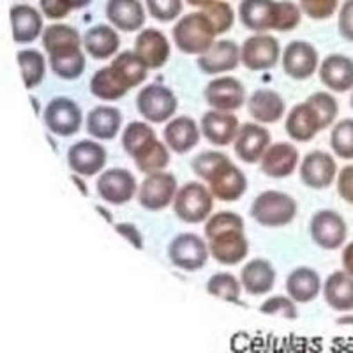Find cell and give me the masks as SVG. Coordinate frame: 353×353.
Returning a JSON list of instances; mask_svg holds the SVG:
<instances>
[{
	"label": "cell",
	"mask_w": 353,
	"mask_h": 353,
	"mask_svg": "<svg viewBox=\"0 0 353 353\" xmlns=\"http://www.w3.org/2000/svg\"><path fill=\"white\" fill-rule=\"evenodd\" d=\"M12 39L17 44L34 43L43 30V17L36 8L28 4H17L11 8Z\"/></svg>",
	"instance_id": "obj_28"
},
{
	"label": "cell",
	"mask_w": 353,
	"mask_h": 353,
	"mask_svg": "<svg viewBox=\"0 0 353 353\" xmlns=\"http://www.w3.org/2000/svg\"><path fill=\"white\" fill-rule=\"evenodd\" d=\"M337 194L346 201L353 205V165H346L337 173Z\"/></svg>",
	"instance_id": "obj_51"
},
{
	"label": "cell",
	"mask_w": 353,
	"mask_h": 353,
	"mask_svg": "<svg viewBox=\"0 0 353 353\" xmlns=\"http://www.w3.org/2000/svg\"><path fill=\"white\" fill-rule=\"evenodd\" d=\"M65 6H68L71 11H74V9H81V8H87V6H90V2L92 0H62Z\"/></svg>",
	"instance_id": "obj_55"
},
{
	"label": "cell",
	"mask_w": 353,
	"mask_h": 353,
	"mask_svg": "<svg viewBox=\"0 0 353 353\" xmlns=\"http://www.w3.org/2000/svg\"><path fill=\"white\" fill-rule=\"evenodd\" d=\"M281 46L270 34H254L244 41L241 48V62L249 71H269L279 62Z\"/></svg>",
	"instance_id": "obj_11"
},
{
	"label": "cell",
	"mask_w": 353,
	"mask_h": 353,
	"mask_svg": "<svg viewBox=\"0 0 353 353\" xmlns=\"http://www.w3.org/2000/svg\"><path fill=\"white\" fill-rule=\"evenodd\" d=\"M134 53L149 69H161L170 61L172 46L165 34L157 28H145L134 41Z\"/></svg>",
	"instance_id": "obj_21"
},
{
	"label": "cell",
	"mask_w": 353,
	"mask_h": 353,
	"mask_svg": "<svg viewBox=\"0 0 353 353\" xmlns=\"http://www.w3.org/2000/svg\"><path fill=\"white\" fill-rule=\"evenodd\" d=\"M44 125L57 137H74L83 125V112L74 99L57 96L50 101L43 113Z\"/></svg>",
	"instance_id": "obj_7"
},
{
	"label": "cell",
	"mask_w": 353,
	"mask_h": 353,
	"mask_svg": "<svg viewBox=\"0 0 353 353\" xmlns=\"http://www.w3.org/2000/svg\"><path fill=\"white\" fill-rule=\"evenodd\" d=\"M106 18L110 23L124 32H137L145 25V9L140 0H108Z\"/></svg>",
	"instance_id": "obj_29"
},
{
	"label": "cell",
	"mask_w": 353,
	"mask_h": 353,
	"mask_svg": "<svg viewBox=\"0 0 353 353\" xmlns=\"http://www.w3.org/2000/svg\"><path fill=\"white\" fill-rule=\"evenodd\" d=\"M274 6L276 0H242L239 6L241 23L258 34L274 30Z\"/></svg>",
	"instance_id": "obj_33"
},
{
	"label": "cell",
	"mask_w": 353,
	"mask_h": 353,
	"mask_svg": "<svg viewBox=\"0 0 353 353\" xmlns=\"http://www.w3.org/2000/svg\"><path fill=\"white\" fill-rule=\"evenodd\" d=\"M205 239L210 256L221 265H239L249 254V241L244 232V219L237 212L221 210L205 221Z\"/></svg>",
	"instance_id": "obj_1"
},
{
	"label": "cell",
	"mask_w": 353,
	"mask_h": 353,
	"mask_svg": "<svg viewBox=\"0 0 353 353\" xmlns=\"http://www.w3.org/2000/svg\"><path fill=\"white\" fill-rule=\"evenodd\" d=\"M341 263H343V270H346V272L353 276V242L346 244L345 249H343Z\"/></svg>",
	"instance_id": "obj_54"
},
{
	"label": "cell",
	"mask_w": 353,
	"mask_h": 353,
	"mask_svg": "<svg viewBox=\"0 0 353 353\" xmlns=\"http://www.w3.org/2000/svg\"><path fill=\"white\" fill-rule=\"evenodd\" d=\"M122 128V112L115 106L99 105L87 113L85 129L94 140L110 141L119 134Z\"/></svg>",
	"instance_id": "obj_27"
},
{
	"label": "cell",
	"mask_w": 353,
	"mask_h": 353,
	"mask_svg": "<svg viewBox=\"0 0 353 353\" xmlns=\"http://www.w3.org/2000/svg\"><path fill=\"white\" fill-rule=\"evenodd\" d=\"M137 176L125 168H110L101 172L96 191L103 201L110 205H124L138 194Z\"/></svg>",
	"instance_id": "obj_10"
},
{
	"label": "cell",
	"mask_w": 353,
	"mask_h": 353,
	"mask_svg": "<svg viewBox=\"0 0 353 353\" xmlns=\"http://www.w3.org/2000/svg\"><path fill=\"white\" fill-rule=\"evenodd\" d=\"M302 184L311 189H327L337 179V165L330 154L323 150H311L305 154L299 166Z\"/></svg>",
	"instance_id": "obj_17"
},
{
	"label": "cell",
	"mask_w": 353,
	"mask_h": 353,
	"mask_svg": "<svg viewBox=\"0 0 353 353\" xmlns=\"http://www.w3.org/2000/svg\"><path fill=\"white\" fill-rule=\"evenodd\" d=\"M216 30L203 11L189 12L173 27V41L176 48L188 55H203L216 43Z\"/></svg>",
	"instance_id": "obj_2"
},
{
	"label": "cell",
	"mask_w": 353,
	"mask_h": 353,
	"mask_svg": "<svg viewBox=\"0 0 353 353\" xmlns=\"http://www.w3.org/2000/svg\"><path fill=\"white\" fill-rule=\"evenodd\" d=\"M163 138H165V143L168 145L172 152L188 154L200 143L201 129L198 122L191 117H173L172 121L166 122Z\"/></svg>",
	"instance_id": "obj_22"
},
{
	"label": "cell",
	"mask_w": 353,
	"mask_h": 353,
	"mask_svg": "<svg viewBox=\"0 0 353 353\" xmlns=\"http://www.w3.org/2000/svg\"><path fill=\"white\" fill-rule=\"evenodd\" d=\"M309 235L318 248L336 251L345 244L348 237V226L341 214L332 209H323L314 212L309 221Z\"/></svg>",
	"instance_id": "obj_9"
},
{
	"label": "cell",
	"mask_w": 353,
	"mask_h": 353,
	"mask_svg": "<svg viewBox=\"0 0 353 353\" xmlns=\"http://www.w3.org/2000/svg\"><path fill=\"white\" fill-rule=\"evenodd\" d=\"M108 161V152L99 141L80 140L68 150V166L72 173L81 176H94L103 172Z\"/></svg>",
	"instance_id": "obj_15"
},
{
	"label": "cell",
	"mask_w": 353,
	"mask_h": 353,
	"mask_svg": "<svg viewBox=\"0 0 353 353\" xmlns=\"http://www.w3.org/2000/svg\"><path fill=\"white\" fill-rule=\"evenodd\" d=\"M168 258L176 269L184 272H198L210 258L209 244L196 233H179L170 241Z\"/></svg>",
	"instance_id": "obj_6"
},
{
	"label": "cell",
	"mask_w": 353,
	"mask_h": 353,
	"mask_svg": "<svg viewBox=\"0 0 353 353\" xmlns=\"http://www.w3.org/2000/svg\"><path fill=\"white\" fill-rule=\"evenodd\" d=\"M285 129L286 134L293 141L307 143L321 131V124L313 106L309 105L307 101H304V103H299L290 110L288 115H286Z\"/></svg>",
	"instance_id": "obj_25"
},
{
	"label": "cell",
	"mask_w": 353,
	"mask_h": 353,
	"mask_svg": "<svg viewBox=\"0 0 353 353\" xmlns=\"http://www.w3.org/2000/svg\"><path fill=\"white\" fill-rule=\"evenodd\" d=\"M337 325H353V313L352 311H348V313H345L343 316H339L336 320Z\"/></svg>",
	"instance_id": "obj_57"
},
{
	"label": "cell",
	"mask_w": 353,
	"mask_h": 353,
	"mask_svg": "<svg viewBox=\"0 0 353 353\" xmlns=\"http://www.w3.org/2000/svg\"><path fill=\"white\" fill-rule=\"evenodd\" d=\"M207 188L219 201H237L248 191V176L232 159H226L207 179Z\"/></svg>",
	"instance_id": "obj_12"
},
{
	"label": "cell",
	"mask_w": 353,
	"mask_h": 353,
	"mask_svg": "<svg viewBox=\"0 0 353 353\" xmlns=\"http://www.w3.org/2000/svg\"><path fill=\"white\" fill-rule=\"evenodd\" d=\"M30 99H32L34 106H36V113H39V105H37V99H36V97H30Z\"/></svg>",
	"instance_id": "obj_60"
},
{
	"label": "cell",
	"mask_w": 353,
	"mask_h": 353,
	"mask_svg": "<svg viewBox=\"0 0 353 353\" xmlns=\"http://www.w3.org/2000/svg\"><path fill=\"white\" fill-rule=\"evenodd\" d=\"M83 39L80 37L78 30L71 25L53 23L44 28L43 32V48L44 52L53 53L59 50L71 48V46H81Z\"/></svg>",
	"instance_id": "obj_38"
},
{
	"label": "cell",
	"mask_w": 353,
	"mask_h": 353,
	"mask_svg": "<svg viewBox=\"0 0 353 353\" xmlns=\"http://www.w3.org/2000/svg\"><path fill=\"white\" fill-rule=\"evenodd\" d=\"M299 205L295 198L283 191L269 189L258 194L251 203V217L265 228H283L297 217Z\"/></svg>",
	"instance_id": "obj_3"
},
{
	"label": "cell",
	"mask_w": 353,
	"mask_h": 353,
	"mask_svg": "<svg viewBox=\"0 0 353 353\" xmlns=\"http://www.w3.org/2000/svg\"><path fill=\"white\" fill-rule=\"evenodd\" d=\"M207 105L221 112H237L245 105V87L235 77H219L207 83L203 90Z\"/></svg>",
	"instance_id": "obj_13"
},
{
	"label": "cell",
	"mask_w": 353,
	"mask_h": 353,
	"mask_svg": "<svg viewBox=\"0 0 353 353\" xmlns=\"http://www.w3.org/2000/svg\"><path fill=\"white\" fill-rule=\"evenodd\" d=\"M323 299L334 311H353V276L346 270H336L323 283Z\"/></svg>",
	"instance_id": "obj_31"
},
{
	"label": "cell",
	"mask_w": 353,
	"mask_h": 353,
	"mask_svg": "<svg viewBox=\"0 0 353 353\" xmlns=\"http://www.w3.org/2000/svg\"><path fill=\"white\" fill-rule=\"evenodd\" d=\"M71 179H72V181H74V182H77L78 189H80V193H81V194H85V196H87V194H88V188H87V184H83V179H85V176L77 175V173H72Z\"/></svg>",
	"instance_id": "obj_56"
},
{
	"label": "cell",
	"mask_w": 353,
	"mask_h": 353,
	"mask_svg": "<svg viewBox=\"0 0 353 353\" xmlns=\"http://www.w3.org/2000/svg\"><path fill=\"white\" fill-rule=\"evenodd\" d=\"M339 0H301V9L313 20H327L336 12Z\"/></svg>",
	"instance_id": "obj_49"
},
{
	"label": "cell",
	"mask_w": 353,
	"mask_h": 353,
	"mask_svg": "<svg viewBox=\"0 0 353 353\" xmlns=\"http://www.w3.org/2000/svg\"><path fill=\"white\" fill-rule=\"evenodd\" d=\"M96 210H97V212L101 214V216H105V217H106V221H108V223H113V216H112V214L108 212V210L105 209V207H101V205H96Z\"/></svg>",
	"instance_id": "obj_59"
},
{
	"label": "cell",
	"mask_w": 353,
	"mask_h": 353,
	"mask_svg": "<svg viewBox=\"0 0 353 353\" xmlns=\"http://www.w3.org/2000/svg\"><path fill=\"white\" fill-rule=\"evenodd\" d=\"M157 140V134L150 122H141V121H132L122 131V149L128 156L132 159L140 156L147 147Z\"/></svg>",
	"instance_id": "obj_36"
},
{
	"label": "cell",
	"mask_w": 353,
	"mask_h": 353,
	"mask_svg": "<svg viewBox=\"0 0 353 353\" xmlns=\"http://www.w3.org/2000/svg\"><path fill=\"white\" fill-rule=\"evenodd\" d=\"M350 105H352V108H353V94H352V101H350Z\"/></svg>",
	"instance_id": "obj_61"
},
{
	"label": "cell",
	"mask_w": 353,
	"mask_h": 353,
	"mask_svg": "<svg viewBox=\"0 0 353 353\" xmlns=\"http://www.w3.org/2000/svg\"><path fill=\"white\" fill-rule=\"evenodd\" d=\"M207 292H209L212 297L219 299V301L239 304V302H241L242 283L241 279H237L233 274L217 272L209 277V281H207Z\"/></svg>",
	"instance_id": "obj_40"
},
{
	"label": "cell",
	"mask_w": 353,
	"mask_h": 353,
	"mask_svg": "<svg viewBox=\"0 0 353 353\" xmlns=\"http://www.w3.org/2000/svg\"><path fill=\"white\" fill-rule=\"evenodd\" d=\"M145 2H147V9L152 18L163 21V23L181 17L182 0H145Z\"/></svg>",
	"instance_id": "obj_48"
},
{
	"label": "cell",
	"mask_w": 353,
	"mask_h": 353,
	"mask_svg": "<svg viewBox=\"0 0 353 353\" xmlns=\"http://www.w3.org/2000/svg\"><path fill=\"white\" fill-rule=\"evenodd\" d=\"M297 147L293 143L279 141V143H270V147L265 150L260 159V168L263 175L270 179H286L293 175L299 166L301 159Z\"/></svg>",
	"instance_id": "obj_20"
},
{
	"label": "cell",
	"mask_w": 353,
	"mask_h": 353,
	"mask_svg": "<svg viewBox=\"0 0 353 353\" xmlns=\"http://www.w3.org/2000/svg\"><path fill=\"white\" fill-rule=\"evenodd\" d=\"M330 147L341 159H353V119H343L330 131Z\"/></svg>",
	"instance_id": "obj_42"
},
{
	"label": "cell",
	"mask_w": 353,
	"mask_h": 353,
	"mask_svg": "<svg viewBox=\"0 0 353 353\" xmlns=\"http://www.w3.org/2000/svg\"><path fill=\"white\" fill-rule=\"evenodd\" d=\"M110 65H112L117 78L124 83V87L128 90L141 85L147 80V77H149V68L134 53V50L132 52L131 50H125V52H121L119 55H115V59H113Z\"/></svg>",
	"instance_id": "obj_35"
},
{
	"label": "cell",
	"mask_w": 353,
	"mask_h": 353,
	"mask_svg": "<svg viewBox=\"0 0 353 353\" xmlns=\"http://www.w3.org/2000/svg\"><path fill=\"white\" fill-rule=\"evenodd\" d=\"M17 59L18 64H20L25 87L28 90L36 88L46 77V61H44L43 53L32 48L21 50V52H18Z\"/></svg>",
	"instance_id": "obj_39"
},
{
	"label": "cell",
	"mask_w": 353,
	"mask_h": 353,
	"mask_svg": "<svg viewBox=\"0 0 353 353\" xmlns=\"http://www.w3.org/2000/svg\"><path fill=\"white\" fill-rule=\"evenodd\" d=\"M176 191H179V182L173 173L165 170L149 173L138 188V203L145 210L159 212L173 203Z\"/></svg>",
	"instance_id": "obj_8"
},
{
	"label": "cell",
	"mask_w": 353,
	"mask_h": 353,
	"mask_svg": "<svg viewBox=\"0 0 353 353\" xmlns=\"http://www.w3.org/2000/svg\"><path fill=\"white\" fill-rule=\"evenodd\" d=\"M115 230L117 233H121L125 241L131 242L134 248L143 249V235H141V232L138 230L137 225H132V223H119V225H115Z\"/></svg>",
	"instance_id": "obj_53"
},
{
	"label": "cell",
	"mask_w": 353,
	"mask_h": 353,
	"mask_svg": "<svg viewBox=\"0 0 353 353\" xmlns=\"http://www.w3.org/2000/svg\"><path fill=\"white\" fill-rule=\"evenodd\" d=\"M241 64V46L232 39H221L212 44L209 52L196 59V65L203 74H223L235 71Z\"/></svg>",
	"instance_id": "obj_18"
},
{
	"label": "cell",
	"mask_w": 353,
	"mask_h": 353,
	"mask_svg": "<svg viewBox=\"0 0 353 353\" xmlns=\"http://www.w3.org/2000/svg\"><path fill=\"white\" fill-rule=\"evenodd\" d=\"M41 11L50 20H62L71 12V9L62 0H39Z\"/></svg>",
	"instance_id": "obj_52"
},
{
	"label": "cell",
	"mask_w": 353,
	"mask_h": 353,
	"mask_svg": "<svg viewBox=\"0 0 353 353\" xmlns=\"http://www.w3.org/2000/svg\"><path fill=\"white\" fill-rule=\"evenodd\" d=\"M337 28L343 39L353 43V0H345L339 9V18H337Z\"/></svg>",
	"instance_id": "obj_50"
},
{
	"label": "cell",
	"mask_w": 353,
	"mask_h": 353,
	"mask_svg": "<svg viewBox=\"0 0 353 353\" xmlns=\"http://www.w3.org/2000/svg\"><path fill=\"white\" fill-rule=\"evenodd\" d=\"M241 283L251 297L267 295L276 285V269L269 260L254 258L242 267Z\"/></svg>",
	"instance_id": "obj_26"
},
{
	"label": "cell",
	"mask_w": 353,
	"mask_h": 353,
	"mask_svg": "<svg viewBox=\"0 0 353 353\" xmlns=\"http://www.w3.org/2000/svg\"><path fill=\"white\" fill-rule=\"evenodd\" d=\"M173 212L182 223L198 225L209 219L214 210V196L210 189L200 182H188L179 188L173 200Z\"/></svg>",
	"instance_id": "obj_4"
},
{
	"label": "cell",
	"mask_w": 353,
	"mask_h": 353,
	"mask_svg": "<svg viewBox=\"0 0 353 353\" xmlns=\"http://www.w3.org/2000/svg\"><path fill=\"white\" fill-rule=\"evenodd\" d=\"M248 112L258 124H276L286 113L283 96L272 88H258L245 101Z\"/></svg>",
	"instance_id": "obj_23"
},
{
	"label": "cell",
	"mask_w": 353,
	"mask_h": 353,
	"mask_svg": "<svg viewBox=\"0 0 353 353\" xmlns=\"http://www.w3.org/2000/svg\"><path fill=\"white\" fill-rule=\"evenodd\" d=\"M305 101H307L309 105L314 108V112L318 113L321 129L330 128V125L336 122L337 113H339V105H337V99L332 96V94L314 92L313 96H309Z\"/></svg>",
	"instance_id": "obj_44"
},
{
	"label": "cell",
	"mask_w": 353,
	"mask_h": 353,
	"mask_svg": "<svg viewBox=\"0 0 353 353\" xmlns=\"http://www.w3.org/2000/svg\"><path fill=\"white\" fill-rule=\"evenodd\" d=\"M179 108L175 92L166 85H145L137 96V110L150 124H165L172 121Z\"/></svg>",
	"instance_id": "obj_5"
},
{
	"label": "cell",
	"mask_w": 353,
	"mask_h": 353,
	"mask_svg": "<svg viewBox=\"0 0 353 353\" xmlns=\"http://www.w3.org/2000/svg\"><path fill=\"white\" fill-rule=\"evenodd\" d=\"M320 55L307 41H292L283 50V71L293 80H307L318 71Z\"/></svg>",
	"instance_id": "obj_14"
},
{
	"label": "cell",
	"mask_w": 353,
	"mask_h": 353,
	"mask_svg": "<svg viewBox=\"0 0 353 353\" xmlns=\"http://www.w3.org/2000/svg\"><path fill=\"white\" fill-rule=\"evenodd\" d=\"M320 80L329 90L337 94L350 92L353 88V61L346 55L332 53L320 64Z\"/></svg>",
	"instance_id": "obj_24"
},
{
	"label": "cell",
	"mask_w": 353,
	"mask_h": 353,
	"mask_svg": "<svg viewBox=\"0 0 353 353\" xmlns=\"http://www.w3.org/2000/svg\"><path fill=\"white\" fill-rule=\"evenodd\" d=\"M302 20V9L292 0H281L274 6V30L290 32Z\"/></svg>",
	"instance_id": "obj_43"
},
{
	"label": "cell",
	"mask_w": 353,
	"mask_h": 353,
	"mask_svg": "<svg viewBox=\"0 0 353 353\" xmlns=\"http://www.w3.org/2000/svg\"><path fill=\"white\" fill-rule=\"evenodd\" d=\"M132 161H134V165H137V168L141 173L149 175V173L165 170L170 165L172 156H170L168 145L165 141L156 140L150 147H147L140 156H137Z\"/></svg>",
	"instance_id": "obj_41"
},
{
	"label": "cell",
	"mask_w": 353,
	"mask_h": 353,
	"mask_svg": "<svg viewBox=\"0 0 353 353\" xmlns=\"http://www.w3.org/2000/svg\"><path fill=\"white\" fill-rule=\"evenodd\" d=\"M185 2L193 8H207V6L214 4L216 0H185Z\"/></svg>",
	"instance_id": "obj_58"
},
{
	"label": "cell",
	"mask_w": 353,
	"mask_h": 353,
	"mask_svg": "<svg viewBox=\"0 0 353 353\" xmlns=\"http://www.w3.org/2000/svg\"><path fill=\"white\" fill-rule=\"evenodd\" d=\"M90 94L101 101H119L129 92L117 74L113 72L112 65L101 68L90 78Z\"/></svg>",
	"instance_id": "obj_37"
},
{
	"label": "cell",
	"mask_w": 353,
	"mask_h": 353,
	"mask_svg": "<svg viewBox=\"0 0 353 353\" xmlns=\"http://www.w3.org/2000/svg\"><path fill=\"white\" fill-rule=\"evenodd\" d=\"M323 283L320 274L311 267H297L286 277V293L299 304L313 302L320 295Z\"/></svg>",
	"instance_id": "obj_30"
},
{
	"label": "cell",
	"mask_w": 353,
	"mask_h": 353,
	"mask_svg": "<svg viewBox=\"0 0 353 353\" xmlns=\"http://www.w3.org/2000/svg\"><path fill=\"white\" fill-rule=\"evenodd\" d=\"M85 52L96 61H106L110 57H115L121 46V37L117 30L110 25H94L88 28L83 36Z\"/></svg>",
	"instance_id": "obj_32"
},
{
	"label": "cell",
	"mask_w": 353,
	"mask_h": 353,
	"mask_svg": "<svg viewBox=\"0 0 353 353\" xmlns=\"http://www.w3.org/2000/svg\"><path fill=\"white\" fill-rule=\"evenodd\" d=\"M260 313L285 318V320H297L299 318L297 302L292 297H283V295H274V297L263 301V304L260 305Z\"/></svg>",
	"instance_id": "obj_46"
},
{
	"label": "cell",
	"mask_w": 353,
	"mask_h": 353,
	"mask_svg": "<svg viewBox=\"0 0 353 353\" xmlns=\"http://www.w3.org/2000/svg\"><path fill=\"white\" fill-rule=\"evenodd\" d=\"M270 141H272V134L269 129L263 128V124L245 122L239 128L237 138L233 141V150L239 159L248 165H254V163H260L265 150L270 147Z\"/></svg>",
	"instance_id": "obj_16"
},
{
	"label": "cell",
	"mask_w": 353,
	"mask_h": 353,
	"mask_svg": "<svg viewBox=\"0 0 353 353\" xmlns=\"http://www.w3.org/2000/svg\"><path fill=\"white\" fill-rule=\"evenodd\" d=\"M239 128L241 124L233 112H221V110L210 108L209 112L203 113L200 121L201 134L216 147H226V145L233 143L237 138Z\"/></svg>",
	"instance_id": "obj_19"
},
{
	"label": "cell",
	"mask_w": 353,
	"mask_h": 353,
	"mask_svg": "<svg viewBox=\"0 0 353 353\" xmlns=\"http://www.w3.org/2000/svg\"><path fill=\"white\" fill-rule=\"evenodd\" d=\"M48 61L53 74L68 81L78 80L87 68V59L81 52V46H71V48L50 53Z\"/></svg>",
	"instance_id": "obj_34"
},
{
	"label": "cell",
	"mask_w": 353,
	"mask_h": 353,
	"mask_svg": "<svg viewBox=\"0 0 353 353\" xmlns=\"http://www.w3.org/2000/svg\"><path fill=\"white\" fill-rule=\"evenodd\" d=\"M203 12L207 14V18L212 23L214 30H216L217 36L228 32L230 28L233 27V21H235V12L233 8L225 2V0H216L214 4L203 8Z\"/></svg>",
	"instance_id": "obj_45"
},
{
	"label": "cell",
	"mask_w": 353,
	"mask_h": 353,
	"mask_svg": "<svg viewBox=\"0 0 353 353\" xmlns=\"http://www.w3.org/2000/svg\"><path fill=\"white\" fill-rule=\"evenodd\" d=\"M226 159H230V157L226 156L225 152H219V150H205V152L193 157V161H191V168H193V173L198 179L207 182V179L212 175L214 170L219 165H223Z\"/></svg>",
	"instance_id": "obj_47"
}]
</instances>
